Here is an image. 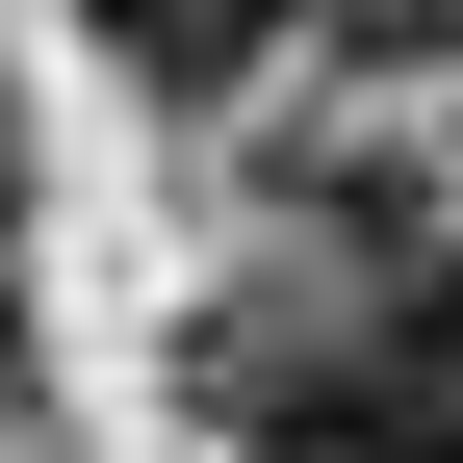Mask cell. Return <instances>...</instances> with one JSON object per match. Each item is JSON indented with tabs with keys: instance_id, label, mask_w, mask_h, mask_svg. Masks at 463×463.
<instances>
[{
	"instance_id": "1",
	"label": "cell",
	"mask_w": 463,
	"mask_h": 463,
	"mask_svg": "<svg viewBox=\"0 0 463 463\" xmlns=\"http://www.w3.org/2000/svg\"><path fill=\"white\" fill-rule=\"evenodd\" d=\"M181 438H206V463H412V412H386V361H361L335 283L181 309Z\"/></svg>"
},
{
	"instance_id": "2",
	"label": "cell",
	"mask_w": 463,
	"mask_h": 463,
	"mask_svg": "<svg viewBox=\"0 0 463 463\" xmlns=\"http://www.w3.org/2000/svg\"><path fill=\"white\" fill-rule=\"evenodd\" d=\"M335 309H361V361H386V412H412V463H463V232L438 206H335Z\"/></svg>"
},
{
	"instance_id": "3",
	"label": "cell",
	"mask_w": 463,
	"mask_h": 463,
	"mask_svg": "<svg viewBox=\"0 0 463 463\" xmlns=\"http://www.w3.org/2000/svg\"><path fill=\"white\" fill-rule=\"evenodd\" d=\"M78 26H103V78L232 103V78H283V26H309V0H78Z\"/></svg>"
},
{
	"instance_id": "4",
	"label": "cell",
	"mask_w": 463,
	"mask_h": 463,
	"mask_svg": "<svg viewBox=\"0 0 463 463\" xmlns=\"http://www.w3.org/2000/svg\"><path fill=\"white\" fill-rule=\"evenodd\" d=\"M335 52L361 78H463V0H335Z\"/></svg>"
}]
</instances>
